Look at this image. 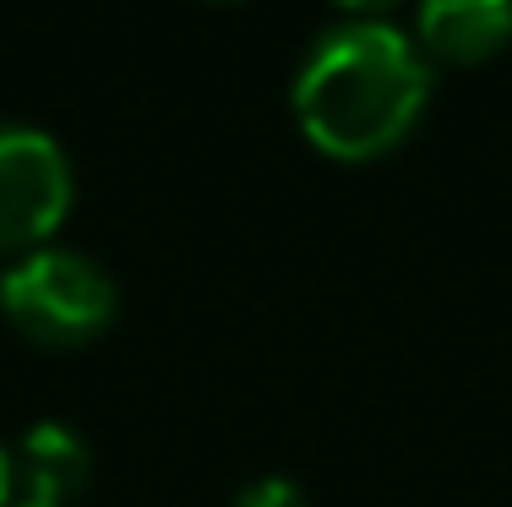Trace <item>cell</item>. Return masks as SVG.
I'll return each mask as SVG.
<instances>
[{
	"mask_svg": "<svg viewBox=\"0 0 512 507\" xmlns=\"http://www.w3.org/2000/svg\"><path fill=\"white\" fill-rule=\"evenodd\" d=\"M300 131L344 164L404 148L431 104V60L382 17H344L306 44L289 82Z\"/></svg>",
	"mask_w": 512,
	"mask_h": 507,
	"instance_id": "cell-1",
	"label": "cell"
},
{
	"mask_svg": "<svg viewBox=\"0 0 512 507\" xmlns=\"http://www.w3.org/2000/svg\"><path fill=\"white\" fill-rule=\"evenodd\" d=\"M120 311V289L88 251L39 246L22 251L0 279V317L39 349L93 344Z\"/></svg>",
	"mask_w": 512,
	"mask_h": 507,
	"instance_id": "cell-2",
	"label": "cell"
},
{
	"mask_svg": "<svg viewBox=\"0 0 512 507\" xmlns=\"http://www.w3.org/2000/svg\"><path fill=\"white\" fill-rule=\"evenodd\" d=\"M71 159L50 131L28 120H0V257L50 246L71 213Z\"/></svg>",
	"mask_w": 512,
	"mask_h": 507,
	"instance_id": "cell-3",
	"label": "cell"
},
{
	"mask_svg": "<svg viewBox=\"0 0 512 507\" xmlns=\"http://www.w3.org/2000/svg\"><path fill=\"white\" fill-rule=\"evenodd\" d=\"M414 44H420V55L480 66L512 44V0H420Z\"/></svg>",
	"mask_w": 512,
	"mask_h": 507,
	"instance_id": "cell-4",
	"label": "cell"
},
{
	"mask_svg": "<svg viewBox=\"0 0 512 507\" xmlns=\"http://www.w3.org/2000/svg\"><path fill=\"white\" fill-rule=\"evenodd\" d=\"M11 469H17V502L66 507L93 480V453L66 420H39L11 448Z\"/></svg>",
	"mask_w": 512,
	"mask_h": 507,
	"instance_id": "cell-5",
	"label": "cell"
},
{
	"mask_svg": "<svg viewBox=\"0 0 512 507\" xmlns=\"http://www.w3.org/2000/svg\"><path fill=\"white\" fill-rule=\"evenodd\" d=\"M229 507H311V502H306V491H300L295 480L256 475V480H246V486L235 491V502H229Z\"/></svg>",
	"mask_w": 512,
	"mask_h": 507,
	"instance_id": "cell-6",
	"label": "cell"
},
{
	"mask_svg": "<svg viewBox=\"0 0 512 507\" xmlns=\"http://www.w3.org/2000/svg\"><path fill=\"white\" fill-rule=\"evenodd\" d=\"M17 502V469H11V448L0 442V507Z\"/></svg>",
	"mask_w": 512,
	"mask_h": 507,
	"instance_id": "cell-7",
	"label": "cell"
},
{
	"mask_svg": "<svg viewBox=\"0 0 512 507\" xmlns=\"http://www.w3.org/2000/svg\"><path fill=\"white\" fill-rule=\"evenodd\" d=\"M338 6H349V11H376V6H393V0H338Z\"/></svg>",
	"mask_w": 512,
	"mask_h": 507,
	"instance_id": "cell-8",
	"label": "cell"
},
{
	"mask_svg": "<svg viewBox=\"0 0 512 507\" xmlns=\"http://www.w3.org/2000/svg\"><path fill=\"white\" fill-rule=\"evenodd\" d=\"M11 507H44V502H11Z\"/></svg>",
	"mask_w": 512,
	"mask_h": 507,
	"instance_id": "cell-9",
	"label": "cell"
},
{
	"mask_svg": "<svg viewBox=\"0 0 512 507\" xmlns=\"http://www.w3.org/2000/svg\"><path fill=\"white\" fill-rule=\"evenodd\" d=\"M218 6H235V0H218Z\"/></svg>",
	"mask_w": 512,
	"mask_h": 507,
	"instance_id": "cell-10",
	"label": "cell"
},
{
	"mask_svg": "<svg viewBox=\"0 0 512 507\" xmlns=\"http://www.w3.org/2000/svg\"><path fill=\"white\" fill-rule=\"evenodd\" d=\"M0 279H6V268H0Z\"/></svg>",
	"mask_w": 512,
	"mask_h": 507,
	"instance_id": "cell-11",
	"label": "cell"
}]
</instances>
